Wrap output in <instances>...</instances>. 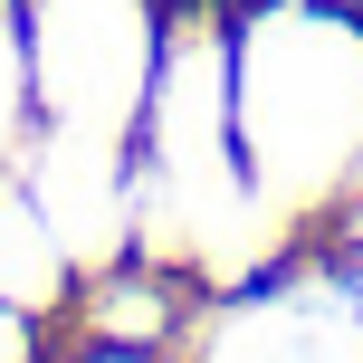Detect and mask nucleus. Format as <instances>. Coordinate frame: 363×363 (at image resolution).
Listing matches in <instances>:
<instances>
[{
    "label": "nucleus",
    "mask_w": 363,
    "mask_h": 363,
    "mask_svg": "<svg viewBox=\"0 0 363 363\" xmlns=\"http://www.w3.org/2000/svg\"><path fill=\"white\" fill-rule=\"evenodd\" d=\"M230 125L268 211H325L363 182V38L315 10H268L230 57Z\"/></svg>",
    "instance_id": "f257e3e1"
},
{
    "label": "nucleus",
    "mask_w": 363,
    "mask_h": 363,
    "mask_svg": "<svg viewBox=\"0 0 363 363\" xmlns=\"http://www.w3.org/2000/svg\"><path fill=\"white\" fill-rule=\"evenodd\" d=\"M29 86L48 96L57 125L125 144L144 125V86H153L144 10L134 0H38V19H29Z\"/></svg>",
    "instance_id": "f03ea898"
},
{
    "label": "nucleus",
    "mask_w": 363,
    "mask_h": 363,
    "mask_svg": "<svg viewBox=\"0 0 363 363\" xmlns=\"http://www.w3.org/2000/svg\"><path fill=\"white\" fill-rule=\"evenodd\" d=\"M67 268L77 258L57 249V230L38 220V201L29 191H0V306H57L67 296Z\"/></svg>",
    "instance_id": "7ed1b4c3"
},
{
    "label": "nucleus",
    "mask_w": 363,
    "mask_h": 363,
    "mask_svg": "<svg viewBox=\"0 0 363 363\" xmlns=\"http://www.w3.org/2000/svg\"><path fill=\"white\" fill-rule=\"evenodd\" d=\"M19 106H29V38H19L10 0H0V163L19 153Z\"/></svg>",
    "instance_id": "20e7f679"
},
{
    "label": "nucleus",
    "mask_w": 363,
    "mask_h": 363,
    "mask_svg": "<svg viewBox=\"0 0 363 363\" xmlns=\"http://www.w3.org/2000/svg\"><path fill=\"white\" fill-rule=\"evenodd\" d=\"M0 363H29V315L0 306Z\"/></svg>",
    "instance_id": "39448f33"
},
{
    "label": "nucleus",
    "mask_w": 363,
    "mask_h": 363,
    "mask_svg": "<svg viewBox=\"0 0 363 363\" xmlns=\"http://www.w3.org/2000/svg\"><path fill=\"white\" fill-rule=\"evenodd\" d=\"M106 363H125V354H106Z\"/></svg>",
    "instance_id": "423d86ee"
}]
</instances>
